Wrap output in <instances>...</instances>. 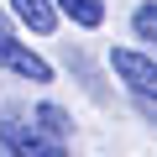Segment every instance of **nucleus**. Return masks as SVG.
<instances>
[{"instance_id": "obj_6", "label": "nucleus", "mask_w": 157, "mask_h": 157, "mask_svg": "<svg viewBox=\"0 0 157 157\" xmlns=\"http://www.w3.org/2000/svg\"><path fill=\"white\" fill-rule=\"evenodd\" d=\"M131 32H136L147 47H157V0H152V6H136V16H131Z\"/></svg>"}, {"instance_id": "obj_10", "label": "nucleus", "mask_w": 157, "mask_h": 157, "mask_svg": "<svg viewBox=\"0 0 157 157\" xmlns=\"http://www.w3.org/2000/svg\"><path fill=\"white\" fill-rule=\"evenodd\" d=\"M0 157H11V152H6V147H0Z\"/></svg>"}, {"instance_id": "obj_5", "label": "nucleus", "mask_w": 157, "mask_h": 157, "mask_svg": "<svg viewBox=\"0 0 157 157\" xmlns=\"http://www.w3.org/2000/svg\"><path fill=\"white\" fill-rule=\"evenodd\" d=\"M58 11L73 21V26H84V32H94L100 21H105V0H58Z\"/></svg>"}, {"instance_id": "obj_1", "label": "nucleus", "mask_w": 157, "mask_h": 157, "mask_svg": "<svg viewBox=\"0 0 157 157\" xmlns=\"http://www.w3.org/2000/svg\"><path fill=\"white\" fill-rule=\"evenodd\" d=\"M0 147H6L11 157H68L63 152V136H52V131H37V126H26V121H0Z\"/></svg>"}, {"instance_id": "obj_9", "label": "nucleus", "mask_w": 157, "mask_h": 157, "mask_svg": "<svg viewBox=\"0 0 157 157\" xmlns=\"http://www.w3.org/2000/svg\"><path fill=\"white\" fill-rule=\"evenodd\" d=\"M141 115H147V121H157V100H141Z\"/></svg>"}, {"instance_id": "obj_4", "label": "nucleus", "mask_w": 157, "mask_h": 157, "mask_svg": "<svg viewBox=\"0 0 157 157\" xmlns=\"http://www.w3.org/2000/svg\"><path fill=\"white\" fill-rule=\"evenodd\" d=\"M11 11H16L37 37H47V32L58 26V16H63V11H58V0H11Z\"/></svg>"}, {"instance_id": "obj_7", "label": "nucleus", "mask_w": 157, "mask_h": 157, "mask_svg": "<svg viewBox=\"0 0 157 157\" xmlns=\"http://www.w3.org/2000/svg\"><path fill=\"white\" fill-rule=\"evenodd\" d=\"M37 121H42V131H52V136H68V115H63L58 105H37Z\"/></svg>"}, {"instance_id": "obj_3", "label": "nucleus", "mask_w": 157, "mask_h": 157, "mask_svg": "<svg viewBox=\"0 0 157 157\" xmlns=\"http://www.w3.org/2000/svg\"><path fill=\"white\" fill-rule=\"evenodd\" d=\"M0 68H11L16 78H32V84H52V63L37 58L32 47H21L16 37H11V42H0Z\"/></svg>"}, {"instance_id": "obj_8", "label": "nucleus", "mask_w": 157, "mask_h": 157, "mask_svg": "<svg viewBox=\"0 0 157 157\" xmlns=\"http://www.w3.org/2000/svg\"><path fill=\"white\" fill-rule=\"evenodd\" d=\"M0 42H11V21H6V6H0Z\"/></svg>"}, {"instance_id": "obj_2", "label": "nucleus", "mask_w": 157, "mask_h": 157, "mask_svg": "<svg viewBox=\"0 0 157 157\" xmlns=\"http://www.w3.org/2000/svg\"><path fill=\"white\" fill-rule=\"evenodd\" d=\"M110 68L121 73V84L136 94V100H157V58L136 52V47H115L110 52Z\"/></svg>"}]
</instances>
